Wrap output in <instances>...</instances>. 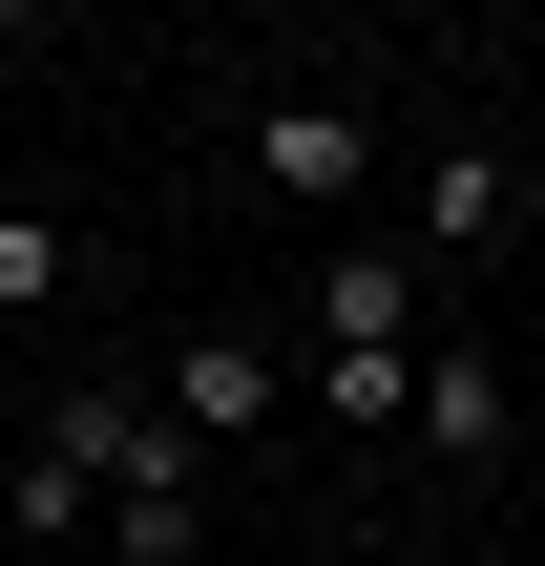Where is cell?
<instances>
[{"instance_id":"obj_1","label":"cell","mask_w":545,"mask_h":566,"mask_svg":"<svg viewBox=\"0 0 545 566\" xmlns=\"http://www.w3.org/2000/svg\"><path fill=\"white\" fill-rule=\"evenodd\" d=\"M252 189H273V210H357V189H378V105H357V84L252 105Z\"/></svg>"},{"instance_id":"obj_2","label":"cell","mask_w":545,"mask_h":566,"mask_svg":"<svg viewBox=\"0 0 545 566\" xmlns=\"http://www.w3.org/2000/svg\"><path fill=\"white\" fill-rule=\"evenodd\" d=\"M147 399H168V420H189V441H231V462H252V441H273V399H294V378H273V336H189V357H168V378H147Z\"/></svg>"},{"instance_id":"obj_3","label":"cell","mask_w":545,"mask_h":566,"mask_svg":"<svg viewBox=\"0 0 545 566\" xmlns=\"http://www.w3.org/2000/svg\"><path fill=\"white\" fill-rule=\"evenodd\" d=\"M399 420H420V462H504V441H525L504 357H420V399H399Z\"/></svg>"},{"instance_id":"obj_4","label":"cell","mask_w":545,"mask_h":566,"mask_svg":"<svg viewBox=\"0 0 545 566\" xmlns=\"http://www.w3.org/2000/svg\"><path fill=\"white\" fill-rule=\"evenodd\" d=\"M105 546H126V566H210V441H168V462L105 504Z\"/></svg>"},{"instance_id":"obj_5","label":"cell","mask_w":545,"mask_h":566,"mask_svg":"<svg viewBox=\"0 0 545 566\" xmlns=\"http://www.w3.org/2000/svg\"><path fill=\"white\" fill-rule=\"evenodd\" d=\"M504 210H525L504 147H441V168H420V252H504Z\"/></svg>"},{"instance_id":"obj_6","label":"cell","mask_w":545,"mask_h":566,"mask_svg":"<svg viewBox=\"0 0 545 566\" xmlns=\"http://www.w3.org/2000/svg\"><path fill=\"white\" fill-rule=\"evenodd\" d=\"M315 357H399V252H336L315 273Z\"/></svg>"},{"instance_id":"obj_7","label":"cell","mask_w":545,"mask_h":566,"mask_svg":"<svg viewBox=\"0 0 545 566\" xmlns=\"http://www.w3.org/2000/svg\"><path fill=\"white\" fill-rule=\"evenodd\" d=\"M399 399H420V357H315V420H357V441H399Z\"/></svg>"},{"instance_id":"obj_8","label":"cell","mask_w":545,"mask_h":566,"mask_svg":"<svg viewBox=\"0 0 545 566\" xmlns=\"http://www.w3.org/2000/svg\"><path fill=\"white\" fill-rule=\"evenodd\" d=\"M63 273H84V252H63L42 210H0V315H63Z\"/></svg>"},{"instance_id":"obj_9","label":"cell","mask_w":545,"mask_h":566,"mask_svg":"<svg viewBox=\"0 0 545 566\" xmlns=\"http://www.w3.org/2000/svg\"><path fill=\"white\" fill-rule=\"evenodd\" d=\"M294 566H357V546H294Z\"/></svg>"}]
</instances>
